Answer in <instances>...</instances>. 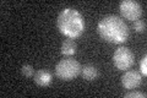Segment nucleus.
<instances>
[{
	"mask_svg": "<svg viewBox=\"0 0 147 98\" xmlns=\"http://www.w3.org/2000/svg\"><path fill=\"white\" fill-rule=\"evenodd\" d=\"M132 27H134V31L136 32V33H144V32L146 31V23L142 20L134 21V25H132Z\"/></svg>",
	"mask_w": 147,
	"mask_h": 98,
	"instance_id": "9b49d317",
	"label": "nucleus"
},
{
	"mask_svg": "<svg viewBox=\"0 0 147 98\" xmlns=\"http://www.w3.org/2000/svg\"><path fill=\"white\" fill-rule=\"evenodd\" d=\"M60 33L67 38H77L85 31V21L81 14L72 7H66L60 11L57 20Z\"/></svg>",
	"mask_w": 147,
	"mask_h": 98,
	"instance_id": "f03ea898",
	"label": "nucleus"
},
{
	"mask_svg": "<svg viewBox=\"0 0 147 98\" xmlns=\"http://www.w3.org/2000/svg\"><path fill=\"white\" fill-rule=\"evenodd\" d=\"M81 74H82V77H84L86 81H93L98 76V70L94 65L87 64L81 69Z\"/></svg>",
	"mask_w": 147,
	"mask_h": 98,
	"instance_id": "1a4fd4ad",
	"label": "nucleus"
},
{
	"mask_svg": "<svg viewBox=\"0 0 147 98\" xmlns=\"http://www.w3.org/2000/svg\"><path fill=\"white\" fill-rule=\"evenodd\" d=\"M142 81V76L139 71L136 70H127V71L121 76V86L125 88V90H134V88H137L141 85Z\"/></svg>",
	"mask_w": 147,
	"mask_h": 98,
	"instance_id": "423d86ee",
	"label": "nucleus"
},
{
	"mask_svg": "<svg viewBox=\"0 0 147 98\" xmlns=\"http://www.w3.org/2000/svg\"><path fill=\"white\" fill-rule=\"evenodd\" d=\"M21 72H22V75H24L25 77H27V78H31V77L34 76L33 68H32V65H28V64H26L21 68Z\"/></svg>",
	"mask_w": 147,
	"mask_h": 98,
	"instance_id": "9d476101",
	"label": "nucleus"
},
{
	"mask_svg": "<svg viewBox=\"0 0 147 98\" xmlns=\"http://www.w3.org/2000/svg\"><path fill=\"white\" fill-rule=\"evenodd\" d=\"M125 98H146V93L145 92H140V91H134V90H130L129 92H126L124 95Z\"/></svg>",
	"mask_w": 147,
	"mask_h": 98,
	"instance_id": "f8f14e48",
	"label": "nucleus"
},
{
	"mask_svg": "<svg viewBox=\"0 0 147 98\" xmlns=\"http://www.w3.org/2000/svg\"><path fill=\"white\" fill-rule=\"evenodd\" d=\"M33 78H34V82L37 85L45 87V86L50 85V82L53 80V75L48 71V70H38V71L34 72Z\"/></svg>",
	"mask_w": 147,
	"mask_h": 98,
	"instance_id": "0eeeda50",
	"label": "nucleus"
},
{
	"mask_svg": "<svg viewBox=\"0 0 147 98\" xmlns=\"http://www.w3.org/2000/svg\"><path fill=\"white\" fill-rule=\"evenodd\" d=\"M113 63L118 70H129L135 63V55L127 47H119L113 54Z\"/></svg>",
	"mask_w": 147,
	"mask_h": 98,
	"instance_id": "20e7f679",
	"label": "nucleus"
},
{
	"mask_svg": "<svg viewBox=\"0 0 147 98\" xmlns=\"http://www.w3.org/2000/svg\"><path fill=\"white\" fill-rule=\"evenodd\" d=\"M97 31L103 41L113 44H123L127 41L129 27L121 17L115 15L105 16L98 22Z\"/></svg>",
	"mask_w": 147,
	"mask_h": 98,
	"instance_id": "f257e3e1",
	"label": "nucleus"
},
{
	"mask_svg": "<svg viewBox=\"0 0 147 98\" xmlns=\"http://www.w3.org/2000/svg\"><path fill=\"white\" fill-rule=\"evenodd\" d=\"M140 70L142 72V75L146 76L147 75V55H144V58L140 62Z\"/></svg>",
	"mask_w": 147,
	"mask_h": 98,
	"instance_id": "ddd939ff",
	"label": "nucleus"
},
{
	"mask_svg": "<svg viewBox=\"0 0 147 98\" xmlns=\"http://www.w3.org/2000/svg\"><path fill=\"white\" fill-rule=\"evenodd\" d=\"M76 49H77V45H76V42L74 41L72 38H66L65 41L61 43V54L63 55H66V57H71L76 53Z\"/></svg>",
	"mask_w": 147,
	"mask_h": 98,
	"instance_id": "6e6552de",
	"label": "nucleus"
},
{
	"mask_svg": "<svg viewBox=\"0 0 147 98\" xmlns=\"http://www.w3.org/2000/svg\"><path fill=\"white\" fill-rule=\"evenodd\" d=\"M119 10L124 18L130 21L140 20L142 16V6L140 3L135 1V0H123L119 4Z\"/></svg>",
	"mask_w": 147,
	"mask_h": 98,
	"instance_id": "39448f33",
	"label": "nucleus"
},
{
	"mask_svg": "<svg viewBox=\"0 0 147 98\" xmlns=\"http://www.w3.org/2000/svg\"><path fill=\"white\" fill-rule=\"evenodd\" d=\"M81 69L80 63L75 59H61L55 66V75L63 81H71L80 75Z\"/></svg>",
	"mask_w": 147,
	"mask_h": 98,
	"instance_id": "7ed1b4c3",
	"label": "nucleus"
}]
</instances>
